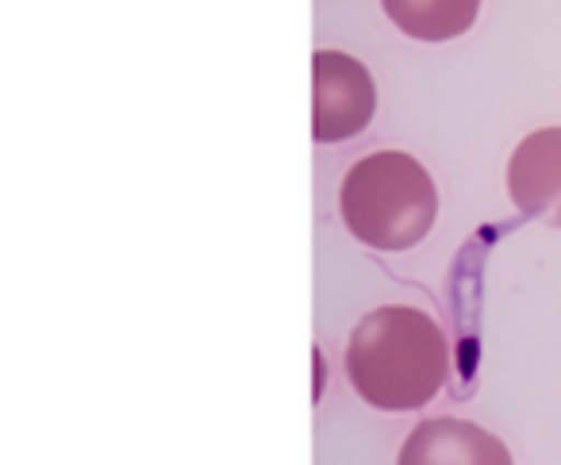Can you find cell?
<instances>
[{"label": "cell", "mask_w": 561, "mask_h": 465, "mask_svg": "<svg viewBox=\"0 0 561 465\" xmlns=\"http://www.w3.org/2000/svg\"><path fill=\"white\" fill-rule=\"evenodd\" d=\"M397 465H515L512 450L469 419H423L400 446Z\"/></svg>", "instance_id": "5"}, {"label": "cell", "mask_w": 561, "mask_h": 465, "mask_svg": "<svg viewBox=\"0 0 561 465\" xmlns=\"http://www.w3.org/2000/svg\"><path fill=\"white\" fill-rule=\"evenodd\" d=\"M507 196L523 216L561 227V127H538L515 147Z\"/></svg>", "instance_id": "4"}, {"label": "cell", "mask_w": 561, "mask_h": 465, "mask_svg": "<svg viewBox=\"0 0 561 465\" xmlns=\"http://www.w3.org/2000/svg\"><path fill=\"white\" fill-rule=\"evenodd\" d=\"M339 212L358 242L374 250H412L438 216L435 178L404 150H377L351 166Z\"/></svg>", "instance_id": "2"}, {"label": "cell", "mask_w": 561, "mask_h": 465, "mask_svg": "<svg viewBox=\"0 0 561 465\" xmlns=\"http://www.w3.org/2000/svg\"><path fill=\"white\" fill-rule=\"evenodd\" d=\"M381 9L408 39L446 43L473 27L481 0H381Z\"/></svg>", "instance_id": "6"}, {"label": "cell", "mask_w": 561, "mask_h": 465, "mask_svg": "<svg viewBox=\"0 0 561 465\" xmlns=\"http://www.w3.org/2000/svg\"><path fill=\"white\" fill-rule=\"evenodd\" d=\"M312 135L320 143H343L366 132L377 112V86L358 58L343 50H316L312 58Z\"/></svg>", "instance_id": "3"}, {"label": "cell", "mask_w": 561, "mask_h": 465, "mask_svg": "<svg viewBox=\"0 0 561 465\" xmlns=\"http://www.w3.org/2000/svg\"><path fill=\"white\" fill-rule=\"evenodd\" d=\"M354 393L381 411H415L435 400L450 373L446 334L427 311L385 304L354 327L346 342Z\"/></svg>", "instance_id": "1"}]
</instances>
